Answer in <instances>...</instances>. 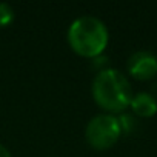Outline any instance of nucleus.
<instances>
[{"label": "nucleus", "instance_id": "1", "mask_svg": "<svg viewBox=\"0 0 157 157\" xmlns=\"http://www.w3.org/2000/svg\"><path fill=\"white\" fill-rule=\"evenodd\" d=\"M93 96L99 106L106 111H123L129 106L132 90L128 78L117 69L100 71L93 82Z\"/></svg>", "mask_w": 157, "mask_h": 157}, {"label": "nucleus", "instance_id": "2", "mask_svg": "<svg viewBox=\"0 0 157 157\" xmlns=\"http://www.w3.org/2000/svg\"><path fill=\"white\" fill-rule=\"evenodd\" d=\"M68 42L75 52L96 57L108 45V29L100 19L82 16L69 25Z\"/></svg>", "mask_w": 157, "mask_h": 157}, {"label": "nucleus", "instance_id": "3", "mask_svg": "<svg viewBox=\"0 0 157 157\" xmlns=\"http://www.w3.org/2000/svg\"><path fill=\"white\" fill-rule=\"evenodd\" d=\"M120 125L113 114H97L94 116L85 129L88 143L96 149H106L117 142L120 137Z\"/></svg>", "mask_w": 157, "mask_h": 157}, {"label": "nucleus", "instance_id": "4", "mask_svg": "<svg viewBox=\"0 0 157 157\" xmlns=\"http://www.w3.org/2000/svg\"><path fill=\"white\" fill-rule=\"evenodd\" d=\"M128 71L139 80H148L157 74V57L149 51H137L128 59Z\"/></svg>", "mask_w": 157, "mask_h": 157}, {"label": "nucleus", "instance_id": "5", "mask_svg": "<svg viewBox=\"0 0 157 157\" xmlns=\"http://www.w3.org/2000/svg\"><path fill=\"white\" fill-rule=\"evenodd\" d=\"M129 106L132 108L134 114L142 117H151L157 113V100L149 93H137L132 96Z\"/></svg>", "mask_w": 157, "mask_h": 157}, {"label": "nucleus", "instance_id": "6", "mask_svg": "<svg viewBox=\"0 0 157 157\" xmlns=\"http://www.w3.org/2000/svg\"><path fill=\"white\" fill-rule=\"evenodd\" d=\"M14 20V10L11 5L0 2V26H6Z\"/></svg>", "mask_w": 157, "mask_h": 157}, {"label": "nucleus", "instance_id": "7", "mask_svg": "<svg viewBox=\"0 0 157 157\" xmlns=\"http://www.w3.org/2000/svg\"><path fill=\"white\" fill-rule=\"evenodd\" d=\"M117 120H119V125H120V131L123 134H128V132H131L136 128V120L132 119V116L123 114V116L117 117Z\"/></svg>", "mask_w": 157, "mask_h": 157}, {"label": "nucleus", "instance_id": "8", "mask_svg": "<svg viewBox=\"0 0 157 157\" xmlns=\"http://www.w3.org/2000/svg\"><path fill=\"white\" fill-rule=\"evenodd\" d=\"M0 157H11V154H10V151L0 143Z\"/></svg>", "mask_w": 157, "mask_h": 157}]
</instances>
